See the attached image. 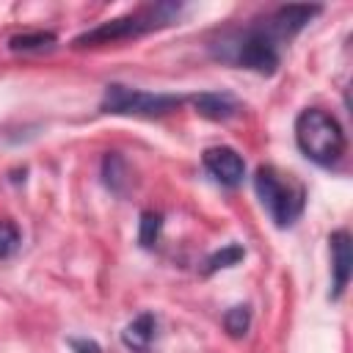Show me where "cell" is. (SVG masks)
Segmentation results:
<instances>
[{"mask_svg": "<svg viewBox=\"0 0 353 353\" xmlns=\"http://www.w3.org/2000/svg\"><path fill=\"white\" fill-rule=\"evenodd\" d=\"M182 6L179 3H157V6H146L135 14H124L116 19H108L85 33H80L72 44L74 47H99V44H116V41H127L135 36H143L154 28L171 25L179 17Z\"/></svg>", "mask_w": 353, "mask_h": 353, "instance_id": "obj_1", "label": "cell"}, {"mask_svg": "<svg viewBox=\"0 0 353 353\" xmlns=\"http://www.w3.org/2000/svg\"><path fill=\"white\" fill-rule=\"evenodd\" d=\"M295 141H298V149L320 165L336 163L345 154V146H347L342 124L323 108H306V110L298 113Z\"/></svg>", "mask_w": 353, "mask_h": 353, "instance_id": "obj_2", "label": "cell"}, {"mask_svg": "<svg viewBox=\"0 0 353 353\" xmlns=\"http://www.w3.org/2000/svg\"><path fill=\"white\" fill-rule=\"evenodd\" d=\"M254 188L276 226H290L303 212L306 188L298 176L284 174L276 165H259L254 174Z\"/></svg>", "mask_w": 353, "mask_h": 353, "instance_id": "obj_3", "label": "cell"}, {"mask_svg": "<svg viewBox=\"0 0 353 353\" xmlns=\"http://www.w3.org/2000/svg\"><path fill=\"white\" fill-rule=\"evenodd\" d=\"M185 99L176 94H149L141 88H130L121 83H110L102 94L99 108L105 113L113 116H143V119H154V116H165L171 110H176Z\"/></svg>", "mask_w": 353, "mask_h": 353, "instance_id": "obj_4", "label": "cell"}, {"mask_svg": "<svg viewBox=\"0 0 353 353\" xmlns=\"http://www.w3.org/2000/svg\"><path fill=\"white\" fill-rule=\"evenodd\" d=\"M237 63L259 72V74H273L279 69V47L276 39L259 25L243 33V39L237 41Z\"/></svg>", "mask_w": 353, "mask_h": 353, "instance_id": "obj_5", "label": "cell"}, {"mask_svg": "<svg viewBox=\"0 0 353 353\" xmlns=\"http://www.w3.org/2000/svg\"><path fill=\"white\" fill-rule=\"evenodd\" d=\"M201 160H204V168L210 171V176L226 188L240 185L245 176V160L232 146H210Z\"/></svg>", "mask_w": 353, "mask_h": 353, "instance_id": "obj_6", "label": "cell"}, {"mask_svg": "<svg viewBox=\"0 0 353 353\" xmlns=\"http://www.w3.org/2000/svg\"><path fill=\"white\" fill-rule=\"evenodd\" d=\"M320 14V6H281L276 8L268 19H265V30L279 41V39H290L295 36L298 30H303L314 17Z\"/></svg>", "mask_w": 353, "mask_h": 353, "instance_id": "obj_7", "label": "cell"}, {"mask_svg": "<svg viewBox=\"0 0 353 353\" xmlns=\"http://www.w3.org/2000/svg\"><path fill=\"white\" fill-rule=\"evenodd\" d=\"M331 273H334V292L331 298H339L350 281V273H353V243H350V234L345 229H336L331 237Z\"/></svg>", "mask_w": 353, "mask_h": 353, "instance_id": "obj_8", "label": "cell"}, {"mask_svg": "<svg viewBox=\"0 0 353 353\" xmlns=\"http://www.w3.org/2000/svg\"><path fill=\"white\" fill-rule=\"evenodd\" d=\"M190 102H193V108H196L199 116L212 119V121H226V119H232V116L240 113V102L229 91H201Z\"/></svg>", "mask_w": 353, "mask_h": 353, "instance_id": "obj_9", "label": "cell"}, {"mask_svg": "<svg viewBox=\"0 0 353 353\" xmlns=\"http://www.w3.org/2000/svg\"><path fill=\"white\" fill-rule=\"evenodd\" d=\"M102 179L108 185L110 193L116 196H127L130 188H132V171H130V163L124 160V154L119 152H108L102 157Z\"/></svg>", "mask_w": 353, "mask_h": 353, "instance_id": "obj_10", "label": "cell"}, {"mask_svg": "<svg viewBox=\"0 0 353 353\" xmlns=\"http://www.w3.org/2000/svg\"><path fill=\"white\" fill-rule=\"evenodd\" d=\"M154 328H157L154 314H152V312H143V314H138L132 323H127V328L121 331V342H124L130 350L143 353V350L152 345V339H154Z\"/></svg>", "mask_w": 353, "mask_h": 353, "instance_id": "obj_11", "label": "cell"}, {"mask_svg": "<svg viewBox=\"0 0 353 353\" xmlns=\"http://www.w3.org/2000/svg\"><path fill=\"white\" fill-rule=\"evenodd\" d=\"M8 47L14 52H41V50H52L55 47V36L44 33V30H33V33H17L8 39Z\"/></svg>", "mask_w": 353, "mask_h": 353, "instance_id": "obj_12", "label": "cell"}, {"mask_svg": "<svg viewBox=\"0 0 353 353\" xmlns=\"http://www.w3.org/2000/svg\"><path fill=\"white\" fill-rule=\"evenodd\" d=\"M160 229H163V215H160V212H152V210L141 212L138 243H141L143 248H152V245L157 243V237H160Z\"/></svg>", "mask_w": 353, "mask_h": 353, "instance_id": "obj_13", "label": "cell"}, {"mask_svg": "<svg viewBox=\"0 0 353 353\" xmlns=\"http://www.w3.org/2000/svg\"><path fill=\"white\" fill-rule=\"evenodd\" d=\"M243 256H245V248L237 245V243H229V245H223L221 251H215V254L207 259L204 273H215L218 268H232V265H237Z\"/></svg>", "mask_w": 353, "mask_h": 353, "instance_id": "obj_14", "label": "cell"}, {"mask_svg": "<svg viewBox=\"0 0 353 353\" xmlns=\"http://www.w3.org/2000/svg\"><path fill=\"white\" fill-rule=\"evenodd\" d=\"M248 325H251V312H248V306L237 303V306L226 309V314H223V328L229 331V336H245Z\"/></svg>", "mask_w": 353, "mask_h": 353, "instance_id": "obj_15", "label": "cell"}, {"mask_svg": "<svg viewBox=\"0 0 353 353\" xmlns=\"http://www.w3.org/2000/svg\"><path fill=\"white\" fill-rule=\"evenodd\" d=\"M19 240H22V234H19L17 223L8 221V218H3V221H0V259L11 256V254L19 248Z\"/></svg>", "mask_w": 353, "mask_h": 353, "instance_id": "obj_16", "label": "cell"}, {"mask_svg": "<svg viewBox=\"0 0 353 353\" xmlns=\"http://www.w3.org/2000/svg\"><path fill=\"white\" fill-rule=\"evenodd\" d=\"M69 347L74 353H102V347L94 342V339H80V336H72L69 339Z\"/></svg>", "mask_w": 353, "mask_h": 353, "instance_id": "obj_17", "label": "cell"}]
</instances>
